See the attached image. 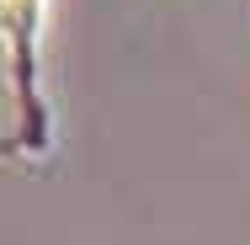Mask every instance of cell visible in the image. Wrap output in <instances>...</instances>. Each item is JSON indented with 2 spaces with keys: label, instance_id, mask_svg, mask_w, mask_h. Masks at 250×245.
I'll return each mask as SVG.
<instances>
[{
  "label": "cell",
  "instance_id": "6da1fadb",
  "mask_svg": "<svg viewBox=\"0 0 250 245\" xmlns=\"http://www.w3.org/2000/svg\"><path fill=\"white\" fill-rule=\"evenodd\" d=\"M0 11H5V16H16V22H32L38 0H0Z\"/></svg>",
  "mask_w": 250,
  "mask_h": 245
}]
</instances>
